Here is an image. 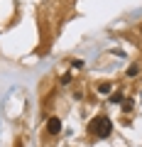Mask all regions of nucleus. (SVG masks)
I'll use <instances>...</instances> for the list:
<instances>
[{"instance_id":"1","label":"nucleus","mask_w":142,"mask_h":147,"mask_svg":"<svg viewBox=\"0 0 142 147\" xmlns=\"http://www.w3.org/2000/svg\"><path fill=\"white\" fill-rule=\"evenodd\" d=\"M88 132H91L93 137H100V140H103V137H108V135L113 132V123L108 120L105 115H98V118H93V120H91Z\"/></svg>"},{"instance_id":"2","label":"nucleus","mask_w":142,"mask_h":147,"mask_svg":"<svg viewBox=\"0 0 142 147\" xmlns=\"http://www.w3.org/2000/svg\"><path fill=\"white\" fill-rule=\"evenodd\" d=\"M47 132H49V135H59V132H61V120H59V118H49Z\"/></svg>"},{"instance_id":"3","label":"nucleus","mask_w":142,"mask_h":147,"mask_svg":"<svg viewBox=\"0 0 142 147\" xmlns=\"http://www.w3.org/2000/svg\"><path fill=\"white\" fill-rule=\"evenodd\" d=\"M98 91H100V93H110V91H113V84H110V81H103V84L98 86Z\"/></svg>"},{"instance_id":"4","label":"nucleus","mask_w":142,"mask_h":147,"mask_svg":"<svg viewBox=\"0 0 142 147\" xmlns=\"http://www.w3.org/2000/svg\"><path fill=\"white\" fill-rule=\"evenodd\" d=\"M137 74H140V69H137V64H130V66H127V76H130V79H135Z\"/></svg>"},{"instance_id":"5","label":"nucleus","mask_w":142,"mask_h":147,"mask_svg":"<svg viewBox=\"0 0 142 147\" xmlns=\"http://www.w3.org/2000/svg\"><path fill=\"white\" fill-rule=\"evenodd\" d=\"M110 103H125V96H122V93H113L110 96Z\"/></svg>"},{"instance_id":"6","label":"nucleus","mask_w":142,"mask_h":147,"mask_svg":"<svg viewBox=\"0 0 142 147\" xmlns=\"http://www.w3.org/2000/svg\"><path fill=\"white\" fill-rule=\"evenodd\" d=\"M61 84H64V86L71 84V74H64V76H61Z\"/></svg>"},{"instance_id":"7","label":"nucleus","mask_w":142,"mask_h":147,"mask_svg":"<svg viewBox=\"0 0 142 147\" xmlns=\"http://www.w3.org/2000/svg\"><path fill=\"white\" fill-rule=\"evenodd\" d=\"M71 66H74V69H83V61H81V59H74V61H71Z\"/></svg>"},{"instance_id":"8","label":"nucleus","mask_w":142,"mask_h":147,"mask_svg":"<svg viewBox=\"0 0 142 147\" xmlns=\"http://www.w3.org/2000/svg\"><path fill=\"white\" fill-rule=\"evenodd\" d=\"M140 32H142V25H140Z\"/></svg>"}]
</instances>
